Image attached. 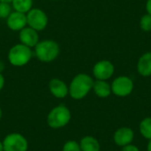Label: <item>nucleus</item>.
I'll return each instance as SVG.
<instances>
[{
	"mask_svg": "<svg viewBox=\"0 0 151 151\" xmlns=\"http://www.w3.org/2000/svg\"><path fill=\"white\" fill-rule=\"evenodd\" d=\"M93 78L87 73H78L69 85V95L74 100H81L92 90L94 84Z\"/></svg>",
	"mask_w": 151,
	"mask_h": 151,
	"instance_id": "nucleus-1",
	"label": "nucleus"
},
{
	"mask_svg": "<svg viewBox=\"0 0 151 151\" xmlns=\"http://www.w3.org/2000/svg\"><path fill=\"white\" fill-rule=\"evenodd\" d=\"M36 58L43 63H50L57 59L60 53V47L54 40H42L35 45L34 50Z\"/></svg>",
	"mask_w": 151,
	"mask_h": 151,
	"instance_id": "nucleus-2",
	"label": "nucleus"
},
{
	"mask_svg": "<svg viewBox=\"0 0 151 151\" xmlns=\"http://www.w3.org/2000/svg\"><path fill=\"white\" fill-rule=\"evenodd\" d=\"M33 57V51L31 48L22 44L18 43L13 45L8 52V61L9 63L17 67L24 66L29 63Z\"/></svg>",
	"mask_w": 151,
	"mask_h": 151,
	"instance_id": "nucleus-3",
	"label": "nucleus"
},
{
	"mask_svg": "<svg viewBox=\"0 0 151 151\" xmlns=\"http://www.w3.org/2000/svg\"><path fill=\"white\" fill-rule=\"evenodd\" d=\"M72 115L70 110L64 104L54 107L47 116V124L53 129H58L65 127L71 120Z\"/></svg>",
	"mask_w": 151,
	"mask_h": 151,
	"instance_id": "nucleus-4",
	"label": "nucleus"
},
{
	"mask_svg": "<svg viewBox=\"0 0 151 151\" xmlns=\"http://www.w3.org/2000/svg\"><path fill=\"white\" fill-rule=\"evenodd\" d=\"M27 15V26L36 31H42L49 23V18L46 12L39 8H32Z\"/></svg>",
	"mask_w": 151,
	"mask_h": 151,
	"instance_id": "nucleus-5",
	"label": "nucleus"
},
{
	"mask_svg": "<svg viewBox=\"0 0 151 151\" xmlns=\"http://www.w3.org/2000/svg\"><path fill=\"white\" fill-rule=\"evenodd\" d=\"M3 146L4 151H27L28 142L22 134L12 133L4 137Z\"/></svg>",
	"mask_w": 151,
	"mask_h": 151,
	"instance_id": "nucleus-6",
	"label": "nucleus"
},
{
	"mask_svg": "<svg viewBox=\"0 0 151 151\" xmlns=\"http://www.w3.org/2000/svg\"><path fill=\"white\" fill-rule=\"evenodd\" d=\"M111 93L119 97H126L134 90V81L128 76H119L111 84Z\"/></svg>",
	"mask_w": 151,
	"mask_h": 151,
	"instance_id": "nucleus-7",
	"label": "nucleus"
},
{
	"mask_svg": "<svg viewBox=\"0 0 151 151\" xmlns=\"http://www.w3.org/2000/svg\"><path fill=\"white\" fill-rule=\"evenodd\" d=\"M114 72V65L110 60H100L93 66V75L96 80L108 81L113 76Z\"/></svg>",
	"mask_w": 151,
	"mask_h": 151,
	"instance_id": "nucleus-8",
	"label": "nucleus"
},
{
	"mask_svg": "<svg viewBox=\"0 0 151 151\" xmlns=\"http://www.w3.org/2000/svg\"><path fill=\"white\" fill-rule=\"evenodd\" d=\"M134 138V133L130 127H120L113 134L114 143L119 147H124L131 144Z\"/></svg>",
	"mask_w": 151,
	"mask_h": 151,
	"instance_id": "nucleus-9",
	"label": "nucleus"
},
{
	"mask_svg": "<svg viewBox=\"0 0 151 151\" xmlns=\"http://www.w3.org/2000/svg\"><path fill=\"white\" fill-rule=\"evenodd\" d=\"M19 40L20 42V43H22L29 48H35V45L39 42L38 31L27 26L19 31Z\"/></svg>",
	"mask_w": 151,
	"mask_h": 151,
	"instance_id": "nucleus-10",
	"label": "nucleus"
},
{
	"mask_svg": "<svg viewBox=\"0 0 151 151\" xmlns=\"http://www.w3.org/2000/svg\"><path fill=\"white\" fill-rule=\"evenodd\" d=\"M6 25L12 31H20L27 26L26 13L19 12H12L6 19Z\"/></svg>",
	"mask_w": 151,
	"mask_h": 151,
	"instance_id": "nucleus-11",
	"label": "nucleus"
},
{
	"mask_svg": "<svg viewBox=\"0 0 151 151\" xmlns=\"http://www.w3.org/2000/svg\"><path fill=\"white\" fill-rule=\"evenodd\" d=\"M49 89L51 95L58 99L65 98L67 95H69L68 86L64 81L58 78H53L50 81Z\"/></svg>",
	"mask_w": 151,
	"mask_h": 151,
	"instance_id": "nucleus-12",
	"label": "nucleus"
},
{
	"mask_svg": "<svg viewBox=\"0 0 151 151\" xmlns=\"http://www.w3.org/2000/svg\"><path fill=\"white\" fill-rule=\"evenodd\" d=\"M137 72L142 77L151 76V52L142 54L137 62Z\"/></svg>",
	"mask_w": 151,
	"mask_h": 151,
	"instance_id": "nucleus-13",
	"label": "nucleus"
},
{
	"mask_svg": "<svg viewBox=\"0 0 151 151\" xmlns=\"http://www.w3.org/2000/svg\"><path fill=\"white\" fill-rule=\"evenodd\" d=\"M93 91L94 93L100 98H107L111 94V84L107 82V81H100L96 80L93 84Z\"/></svg>",
	"mask_w": 151,
	"mask_h": 151,
	"instance_id": "nucleus-14",
	"label": "nucleus"
},
{
	"mask_svg": "<svg viewBox=\"0 0 151 151\" xmlns=\"http://www.w3.org/2000/svg\"><path fill=\"white\" fill-rule=\"evenodd\" d=\"M81 151H100V143L93 136H84L79 142Z\"/></svg>",
	"mask_w": 151,
	"mask_h": 151,
	"instance_id": "nucleus-15",
	"label": "nucleus"
},
{
	"mask_svg": "<svg viewBox=\"0 0 151 151\" xmlns=\"http://www.w3.org/2000/svg\"><path fill=\"white\" fill-rule=\"evenodd\" d=\"M12 6L16 12L27 13L33 8V0H12Z\"/></svg>",
	"mask_w": 151,
	"mask_h": 151,
	"instance_id": "nucleus-16",
	"label": "nucleus"
},
{
	"mask_svg": "<svg viewBox=\"0 0 151 151\" xmlns=\"http://www.w3.org/2000/svg\"><path fill=\"white\" fill-rule=\"evenodd\" d=\"M139 130L143 138L151 140V117H147L141 121Z\"/></svg>",
	"mask_w": 151,
	"mask_h": 151,
	"instance_id": "nucleus-17",
	"label": "nucleus"
},
{
	"mask_svg": "<svg viewBox=\"0 0 151 151\" xmlns=\"http://www.w3.org/2000/svg\"><path fill=\"white\" fill-rule=\"evenodd\" d=\"M140 27L144 32L151 31V15L149 13L144 14L140 19Z\"/></svg>",
	"mask_w": 151,
	"mask_h": 151,
	"instance_id": "nucleus-18",
	"label": "nucleus"
},
{
	"mask_svg": "<svg viewBox=\"0 0 151 151\" xmlns=\"http://www.w3.org/2000/svg\"><path fill=\"white\" fill-rule=\"evenodd\" d=\"M12 7L10 3L0 2V19H7L12 12Z\"/></svg>",
	"mask_w": 151,
	"mask_h": 151,
	"instance_id": "nucleus-19",
	"label": "nucleus"
},
{
	"mask_svg": "<svg viewBox=\"0 0 151 151\" xmlns=\"http://www.w3.org/2000/svg\"><path fill=\"white\" fill-rule=\"evenodd\" d=\"M62 151H81V150L79 142L75 141H68L64 144Z\"/></svg>",
	"mask_w": 151,
	"mask_h": 151,
	"instance_id": "nucleus-20",
	"label": "nucleus"
},
{
	"mask_svg": "<svg viewBox=\"0 0 151 151\" xmlns=\"http://www.w3.org/2000/svg\"><path fill=\"white\" fill-rule=\"evenodd\" d=\"M121 151H140V150H139L138 147H136L135 145H133V144L131 143V144H128V145H127V146L122 147Z\"/></svg>",
	"mask_w": 151,
	"mask_h": 151,
	"instance_id": "nucleus-21",
	"label": "nucleus"
},
{
	"mask_svg": "<svg viewBox=\"0 0 151 151\" xmlns=\"http://www.w3.org/2000/svg\"><path fill=\"white\" fill-rule=\"evenodd\" d=\"M145 7H146L147 13H149V14L151 15V0H147Z\"/></svg>",
	"mask_w": 151,
	"mask_h": 151,
	"instance_id": "nucleus-22",
	"label": "nucleus"
},
{
	"mask_svg": "<svg viewBox=\"0 0 151 151\" xmlns=\"http://www.w3.org/2000/svg\"><path fill=\"white\" fill-rule=\"evenodd\" d=\"M4 82H5V81H4V77L3 76V74L0 73V91L3 89V88H4Z\"/></svg>",
	"mask_w": 151,
	"mask_h": 151,
	"instance_id": "nucleus-23",
	"label": "nucleus"
},
{
	"mask_svg": "<svg viewBox=\"0 0 151 151\" xmlns=\"http://www.w3.org/2000/svg\"><path fill=\"white\" fill-rule=\"evenodd\" d=\"M4 68H5L4 62L3 60H1V59H0V73H2V72L4 70Z\"/></svg>",
	"mask_w": 151,
	"mask_h": 151,
	"instance_id": "nucleus-24",
	"label": "nucleus"
},
{
	"mask_svg": "<svg viewBox=\"0 0 151 151\" xmlns=\"http://www.w3.org/2000/svg\"><path fill=\"white\" fill-rule=\"evenodd\" d=\"M147 151H151V140H150V141H149L148 147H147Z\"/></svg>",
	"mask_w": 151,
	"mask_h": 151,
	"instance_id": "nucleus-25",
	"label": "nucleus"
},
{
	"mask_svg": "<svg viewBox=\"0 0 151 151\" xmlns=\"http://www.w3.org/2000/svg\"><path fill=\"white\" fill-rule=\"evenodd\" d=\"M0 151H4V146H3V142L0 141Z\"/></svg>",
	"mask_w": 151,
	"mask_h": 151,
	"instance_id": "nucleus-26",
	"label": "nucleus"
},
{
	"mask_svg": "<svg viewBox=\"0 0 151 151\" xmlns=\"http://www.w3.org/2000/svg\"><path fill=\"white\" fill-rule=\"evenodd\" d=\"M0 2H5V3H10V4H12V0H0Z\"/></svg>",
	"mask_w": 151,
	"mask_h": 151,
	"instance_id": "nucleus-27",
	"label": "nucleus"
},
{
	"mask_svg": "<svg viewBox=\"0 0 151 151\" xmlns=\"http://www.w3.org/2000/svg\"><path fill=\"white\" fill-rule=\"evenodd\" d=\"M2 116H3V112H2V109H1V107H0V120H1V119H2Z\"/></svg>",
	"mask_w": 151,
	"mask_h": 151,
	"instance_id": "nucleus-28",
	"label": "nucleus"
},
{
	"mask_svg": "<svg viewBox=\"0 0 151 151\" xmlns=\"http://www.w3.org/2000/svg\"><path fill=\"white\" fill-rule=\"evenodd\" d=\"M50 1H59V0H50Z\"/></svg>",
	"mask_w": 151,
	"mask_h": 151,
	"instance_id": "nucleus-29",
	"label": "nucleus"
}]
</instances>
